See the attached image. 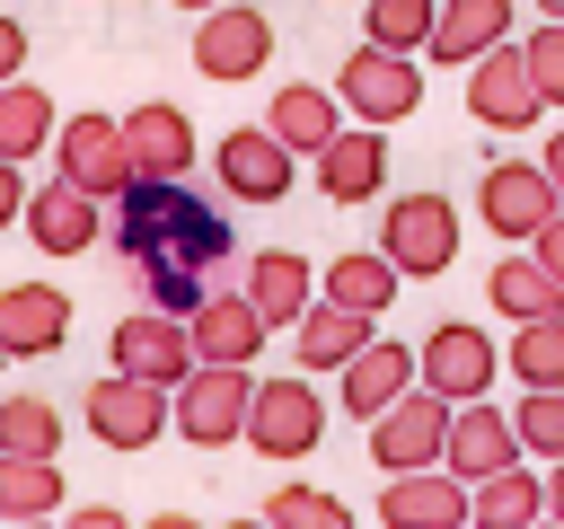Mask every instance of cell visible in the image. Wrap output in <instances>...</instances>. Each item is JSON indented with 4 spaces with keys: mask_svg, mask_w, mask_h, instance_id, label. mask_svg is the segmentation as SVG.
I'll list each match as a JSON object with an SVG mask.
<instances>
[{
    "mask_svg": "<svg viewBox=\"0 0 564 529\" xmlns=\"http://www.w3.org/2000/svg\"><path fill=\"white\" fill-rule=\"evenodd\" d=\"M308 168H317V194L352 212V203H370V194L388 185V132H379V123H352V115H344V132H335V141H326V150H317Z\"/></svg>",
    "mask_w": 564,
    "mask_h": 529,
    "instance_id": "cell-19",
    "label": "cell"
},
{
    "mask_svg": "<svg viewBox=\"0 0 564 529\" xmlns=\"http://www.w3.org/2000/svg\"><path fill=\"white\" fill-rule=\"evenodd\" d=\"M264 335H273V326L256 317L247 291H220V282H212V291L185 309V344H194V361H247V370H256Z\"/></svg>",
    "mask_w": 564,
    "mask_h": 529,
    "instance_id": "cell-16",
    "label": "cell"
},
{
    "mask_svg": "<svg viewBox=\"0 0 564 529\" xmlns=\"http://www.w3.org/2000/svg\"><path fill=\"white\" fill-rule=\"evenodd\" d=\"M212 176L229 185V203H282L300 185V159L264 132V123H229L220 150H212Z\"/></svg>",
    "mask_w": 564,
    "mask_h": 529,
    "instance_id": "cell-11",
    "label": "cell"
},
{
    "mask_svg": "<svg viewBox=\"0 0 564 529\" xmlns=\"http://www.w3.org/2000/svg\"><path fill=\"white\" fill-rule=\"evenodd\" d=\"M441 432H449V397L405 388L397 406L370 414V467H388V476H405V467H441Z\"/></svg>",
    "mask_w": 564,
    "mask_h": 529,
    "instance_id": "cell-10",
    "label": "cell"
},
{
    "mask_svg": "<svg viewBox=\"0 0 564 529\" xmlns=\"http://www.w3.org/2000/svg\"><path fill=\"white\" fill-rule=\"evenodd\" d=\"M0 361H9V353H0Z\"/></svg>",
    "mask_w": 564,
    "mask_h": 529,
    "instance_id": "cell-51",
    "label": "cell"
},
{
    "mask_svg": "<svg viewBox=\"0 0 564 529\" xmlns=\"http://www.w3.org/2000/svg\"><path fill=\"white\" fill-rule=\"evenodd\" d=\"M529 520H546V476H529L520 458L467 485V529H529Z\"/></svg>",
    "mask_w": 564,
    "mask_h": 529,
    "instance_id": "cell-27",
    "label": "cell"
},
{
    "mask_svg": "<svg viewBox=\"0 0 564 529\" xmlns=\"http://www.w3.org/2000/svg\"><path fill=\"white\" fill-rule=\"evenodd\" d=\"M79 414H88V441H97V450L141 458V450H159V432H167V388L132 379V370H106V379H88Z\"/></svg>",
    "mask_w": 564,
    "mask_h": 529,
    "instance_id": "cell-6",
    "label": "cell"
},
{
    "mask_svg": "<svg viewBox=\"0 0 564 529\" xmlns=\"http://www.w3.org/2000/svg\"><path fill=\"white\" fill-rule=\"evenodd\" d=\"M502 370H511L520 388H564V309H555V317H520Z\"/></svg>",
    "mask_w": 564,
    "mask_h": 529,
    "instance_id": "cell-32",
    "label": "cell"
},
{
    "mask_svg": "<svg viewBox=\"0 0 564 529\" xmlns=\"http://www.w3.org/2000/svg\"><path fill=\"white\" fill-rule=\"evenodd\" d=\"M0 450H18V458H62V406H53V397H0Z\"/></svg>",
    "mask_w": 564,
    "mask_h": 529,
    "instance_id": "cell-33",
    "label": "cell"
},
{
    "mask_svg": "<svg viewBox=\"0 0 564 529\" xmlns=\"http://www.w3.org/2000/svg\"><path fill=\"white\" fill-rule=\"evenodd\" d=\"M467 115H476L485 132H529V123L546 115L538 88H529V71H520V44H511V35L467 62Z\"/></svg>",
    "mask_w": 564,
    "mask_h": 529,
    "instance_id": "cell-12",
    "label": "cell"
},
{
    "mask_svg": "<svg viewBox=\"0 0 564 529\" xmlns=\"http://www.w3.org/2000/svg\"><path fill=\"white\" fill-rule=\"evenodd\" d=\"M141 529H203V520H194V511H150Z\"/></svg>",
    "mask_w": 564,
    "mask_h": 529,
    "instance_id": "cell-45",
    "label": "cell"
},
{
    "mask_svg": "<svg viewBox=\"0 0 564 529\" xmlns=\"http://www.w3.org/2000/svg\"><path fill=\"white\" fill-rule=\"evenodd\" d=\"M485 300H494V317H555L564 309V282L538 264V256H494V273H485Z\"/></svg>",
    "mask_w": 564,
    "mask_h": 529,
    "instance_id": "cell-29",
    "label": "cell"
},
{
    "mask_svg": "<svg viewBox=\"0 0 564 529\" xmlns=\"http://www.w3.org/2000/svg\"><path fill=\"white\" fill-rule=\"evenodd\" d=\"M538 9H546V18H564V0H538Z\"/></svg>",
    "mask_w": 564,
    "mask_h": 529,
    "instance_id": "cell-49",
    "label": "cell"
},
{
    "mask_svg": "<svg viewBox=\"0 0 564 529\" xmlns=\"http://www.w3.org/2000/svg\"><path fill=\"white\" fill-rule=\"evenodd\" d=\"M123 220H115V247L132 264H185V273H212L229 256V220L220 203H203L185 176H132L123 194Z\"/></svg>",
    "mask_w": 564,
    "mask_h": 529,
    "instance_id": "cell-1",
    "label": "cell"
},
{
    "mask_svg": "<svg viewBox=\"0 0 564 529\" xmlns=\"http://www.w3.org/2000/svg\"><path fill=\"white\" fill-rule=\"evenodd\" d=\"M18 220H26L35 256H88V247L106 238V203L79 194V185H62V176H53V185H26Z\"/></svg>",
    "mask_w": 564,
    "mask_h": 529,
    "instance_id": "cell-14",
    "label": "cell"
},
{
    "mask_svg": "<svg viewBox=\"0 0 564 529\" xmlns=\"http://www.w3.org/2000/svg\"><path fill=\"white\" fill-rule=\"evenodd\" d=\"M229 529H273V520H264V511H247V520H229Z\"/></svg>",
    "mask_w": 564,
    "mask_h": 529,
    "instance_id": "cell-46",
    "label": "cell"
},
{
    "mask_svg": "<svg viewBox=\"0 0 564 529\" xmlns=\"http://www.w3.org/2000/svg\"><path fill=\"white\" fill-rule=\"evenodd\" d=\"M264 132H273L291 159H317V150L344 132V106H335V88H317V79H282V88L264 97Z\"/></svg>",
    "mask_w": 564,
    "mask_h": 529,
    "instance_id": "cell-23",
    "label": "cell"
},
{
    "mask_svg": "<svg viewBox=\"0 0 564 529\" xmlns=\"http://www.w3.org/2000/svg\"><path fill=\"white\" fill-rule=\"evenodd\" d=\"M123 150H132V176H194V159H203V141H194L176 97H141L123 115Z\"/></svg>",
    "mask_w": 564,
    "mask_h": 529,
    "instance_id": "cell-18",
    "label": "cell"
},
{
    "mask_svg": "<svg viewBox=\"0 0 564 529\" xmlns=\"http://www.w3.org/2000/svg\"><path fill=\"white\" fill-rule=\"evenodd\" d=\"M264 62H273V18H264V9L212 0V9L194 18V71H203V79L238 88V79H256Z\"/></svg>",
    "mask_w": 564,
    "mask_h": 529,
    "instance_id": "cell-9",
    "label": "cell"
},
{
    "mask_svg": "<svg viewBox=\"0 0 564 529\" xmlns=\"http://www.w3.org/2000/svg\"><path fill=\"white\" fill-rule=\"evenodd\" d=\"M141 291H150V309H167V317H185L203 291H212V273H185V264H141Z\"/></svg>",
    "mask_w": 564,
    "mask_h": 529,
    "instance_id": "cell-38",
    "label": "cell"
},
{
    "mask_svg": "<svg viewBox=\"0 0 564 529\" xmlns=\"http://www.w3.org/2000/svg\"><path fill=\"white\" fill-rule=\"evenodd\" d=\"M379 529H467V485L449 467H405L379 485Z\"/></svg>",
    "mask_w": 564,
    "mask_h": 529,
    "instance_id": "cell-22",
    "label": "cell"
},
{
    "mask_svg": "<svg viewBox=\"0 0 564 529\" xmlns=\"http://www.w3.org/2000/svg\"><path fill=\"white\" fill-rule=\"evenodd\" d=\"M247 388H256L247 361H194V370L167 388V432L194 441V450H229L238 423H247Z\"/></svg>",
    "mask_w": 564,
    "mask_h": 529,
    "instance_id": "cell-3",
    "label": "cell"
},
{
    "mask_svg": "<svg viewBox=\"0 0 564 529\" xmlns=\"http://www.w3.org/2000/svg\"><path fill=\"white\" fill-rule=\"evenodd\" d=\"M62 467L53 458H18V450H0V520H53L62 511Z\"/></svg>",
    "mask_w": 564,
    "mask_h": 529,
    "instance_id": "cell-31",
    "label": "cell"
},
{
    "mask_svg": "<svg viewBox=\"0 0 564 529\" xmlns=\"http://www.w3.org/2000/svg\"><path fill=\"white\" fill-rule=\"evenodd\" d=\"M494 370H502V353H494V335L467 326V317H441V326L414 344V388H432V397H449V406L494 397Z\"/></svg>",
    "mask_w": 564,
    "mask_h": 529,
    "instance_id": "cell-7",
    "label": "cell"
},
{
    "mask_svg": "<svg viewBox=\"0 0 564 529\" xmlns=\"http://www.w3.org/2000/svg\"><path fill=\"white\" fill-rule=\"evenodd\" d=\"M538 168H546V185H555V203H564V132H555V141L538 150Z\"/></svg>",
    "mask_w": 564,
    "mask_h": 529,
    "instance_id": "cell-43",
    "label": "cell"
},
{
    "mask_svg": "<svg viewBox=\"0 0 564 529\" xmlns=\"http://www.w3.org/2000/svg\"><path fill=\"white\" fill-rule=\"evenodd\" d=\"M370 335H379V317H352V309H335V300H308V309L291 317V344H300V370H308V379L335 370V361H352Z\"/></svg>",
    "mask_w": 564,
    "mask_h": 529,
    "instance_id": "cell-26",
    "label": "cell"
},
{
    "mask_svg": "<svg viewBox=\"0 0 564 529\" xmlns=\"http://www.w3.org/2000/svg\"><path fill=\"white\" fill-rule=\"evenodd\" d=\"M379 256L405 273V282H432V273H449L458 264V203L449 194H397L388 212H379Z\"/></svg>",
    "mask_w": 564,
    "mask_h": 529,
    "instance_id": "cell-4",
    "label": "cell"
},
{
    "mask_svg": "<svg viewBox=\"0 0 564 529\" xmlns=\"http://www.w3.org/2000/svg\"><path fill=\"white\" fill-rule=\"evenodd\" d=\"M397 282H405V273H397L379 247H352V256H335V264L317 273V300H335V309H352V317H388Z\"/></svg>",
    "mask_w": 564,
    "mask_h": 529,
    "instance_id": "cell-28",
    "label": "cell"
},
{
    "mask_svg": "<svg viewBox=\"0 0 564 529\" xmlns=\"http://www.w3.org/2000/svg\"><path fill=\"white\" fill-rule=\"evenodd\" d=\"M529 529H555V520H529Z\"/></svg>",
    "mask_w": 564,
    "mask_h": 529,
    "instance_id": "cell-50",
    "label": "cell"
},
{
    "mask_svg": "<svg viewBox=\"0 0 564 529\" xmlns=\"http://www.w3.org/2000/svg\"><path fill=\"white\" fill-rule=\"evenodd\" d=\"M167 9H194V18H203V9H212V0H167Z\"/></svg>",
    "mask_w": 564,
    "mask_h": 529,
    "instance_id": "cell-48",
    "label": "cell"
},
{
    "mask_svg": "<svg viewBox=\"0 0 564 529\" xmlns=\"http://www.w3.org/2000/svg\"><path fill=\"white\" fill-rule=\"evenodd\" d=\"M70 344V291L62 282H0V353L44 361Z\"/></svg>",
    "mask_w": 564,
    "mask_h": 529,
    "instance_id": "cell-15",
    "label": "cell"
},
{
    "mask_svg": "<svg viewBox=\"0 0 564 529\" xmlns=\"http://www.w3.org/2000/svg\"><path fill=\"white\" fill-rule=\"evenodd\" d=\"M53 529H132L115 503H79V511H53Z\"/></svg>",
    "mask_w": 564,
    "mask_h": 529,
    "instance_id": "cell-40",
    "label": "cell"
},
{
    "mask_svg": "<svg viewBox=\"0 0 564 529\" xmlns=\"http://www.w3.org/2000/svg\"><path fill=\"white\" fill-rule=\"evenodd\" d=\"M115 370H132V379H150V388H176V379L194 370L185 317H167V309H132V317L115 326Z\"/></svg>",
    "mask_w": 564,
    "mask_h": 529,
    "instance_id": "cell-21",
    "label": "cell"
},
{
    "mask_svg": "<svg viewBox=\"0 0 564 529\" xmlns=\"http://www.w3.org/2000/svg\"><path fill=\"white\" fill-rule=\"evenodd\" d=\"M18 71H26V26L0 9V79H18Z\"/></svg>",
    "mask_w": 564,
    "mask_h": 529,
    "instance_id": "cell-41",
    "label": "cell"
},
{
    "mask_svg": "<svg viewBox=\"0 0 564 529\" xmlns=\"http://www.w3.org/2000/svg\"><path fill=\"white\" fill-rule=\"evenodd\" d=\"M0 529H53V520H0Z\"/></svg>",
    "mask_w": 564,
    "mask_h": 529,
    "instance_id": "cell-47",
    "label": "cell"
},
{
    "mask_svg": "<svg viewBox=\"0 0 564 529\" xmlns=\"http://www.w3.org/2000/svg\"><path fill=\"white\" fill-rule=\"evenodd\" d=\"M238 441H247L256 458H273V467L308 458V450L326 441V397H317V379H308V370L256 379V388H247V423H238Z\"/></svg>",
    "mask_w": 564,
    "mask_h": 529,
    "instance_id": "cell-2",
    "label": "cell"
},
{
    "mask_svg": "<svg viewBox=\"0 0 564 529\" xmlns=\"http://www.w3.org/2000/svg\"><path fill=\"white\" fill-rule=\"evenodd\" d=\"M520 71H529L538 106H564V18H538L520 35Z\"/></svg>",
    "mask_w": 564,
    "mask_h": 529,
    "instance_id": "cell-37",
    "label": "cell"
},
{
    "mask_svg": "<svg viewBox=\"0 0 564 529\" xmlns=\"http://www.w3.org/2000/svg\"><path fill=\"white\" fill-rule=\"evenodd\" d=\"M53 176L79 185V194H97V203H115L132 185L123 115H70V123H53Z\"/></svg>",
    "mask_w": 564,
    "mask_h": 529,
    "instance_id": "cell-8",
    "label": "cell"
},
{
    "mask_svg": "<svg viewBox=\"0 0 564 529\" xmlns=\"http://www.w3.org/2000/svg\"><path fill=\"white\" fill-rule=\"evenodd\" d=\"M414 388V344H397V335H370L352 361H335V406L352 414V423H370L379 406H397Z\"/></svg>",
    "mask_w": 564,
    "mask_h": 529,
    "instance_id": "cell-20",
    "label": "cell"
},
{
    "mask_svg": "<svg viewBox=\"0 0 564 529\" xmlns=\"http://www.w3.org/2000/svg\"><path fill=\"white\" fill-rule=\"evenodd\" d=\"M352 9H361V0H352Z\"/></svg>",
    "mask_w": 564,
    "mask_h": 529,
    "instance_id": "cell-52",
    "label": "cell"
},
{
    "mask_svg": "<svg viewBox=\"0 0 564 529\" xmlns=\"http://www.w3.org/2000/svg\"><path fill=\"white\" fill-rule=\"evenodd\" d=\"M335 106L352 115V123H405L414 106H423V62L414 53H379V44H352L344 53V71H335Z\"/></svg>",
    "mask_w": 564,
    "mask_h": 529,
    "instance_id": "cell-5",
    "label": "cell"
},
{
    "mask_svg": "<svg viewBox=\"0 0 564 529\" xmlns=\"http://www.w3.org/2000/svg\"><path fill=\"white\" fill-rule=\"evenodd\" d=\"M476 212H485V229H494V238L529 247V238H538V220L555 212V185H546V168H538V159H494V168H485V185H476Z\"/></svg>",
    "mask_w": 564,
    "mask_h": 529,
    "instance_id": "cell-13",
    "label": "cell"
},
{
    "mask_svg": "<svg viewBox=\"0 0 564 529\" xmlns=\"http://www.w3.org/2000/svg\"><path fill=\"white\" fill-rule=\"evenodd\" d=\"M511 432H520V458H564V388H529Z\"/></svg>",
    "mask_w": 564,
    "mask_h": 529,
    "instance_id": "cell-36",
    "label": "cell"
},
{
    "mask_svg": "<svg viewBox=\"0 0 564 529\" xmlns=\"http://www.w3.org/2000/svg\"><path fill=\"white\" fill-rule=\"evenodd\" d=\"M546 520L564 529V458H555V476H546Z\"/></svg>",
    "mask_w": 564,
    "mask_h": 529,
    "instance_id": "cell-44",
    "label": "cell"
},
{
    "mask_svg": "<svg viewBox=\"0 0 564 529\" xmlns=\"http://www.w3.org/2000/svg\"><path fill=\"white\" fill-rule=\"evenodd\" d=\"M432 9H441V0H361V44H379V53H423Z\"/></svg>",
    "mask_w": 564,
    "mask_h": 529,
    "instance_id": "cell-34",
    "label": "cell"
},
{
    "mask_svg": "<svg viewBox=\"0 0 564 529\" xmlns=\"http://www.w3.org/2000/svg\"><path fill=\"white\" fill-rule=\"evenodd\" d=\"M18 203H26V168H18V159H0V229L18 220Z\"/></svg>",
    "mask_w": 564,
    "mask_h": 529,
    "instance_id": "cell-42",
    "label": "cell"
},
{
    "mask_svg": "<svg viewBox=\"0 0 564 529\" xmlns=\"http://www.w3.org/2000/svg\"><path fill=\"white\" fill-rule=\"evenodd\" d=\"M53 123H62V115H53V97H44L26 71H18V79H0V159H18V168H26L35 150H53Z\"/></svg>",
    "mask_w": 564,
    "mask_h": 529,
    "instance_id": "cell-30",
    "label": "cell"
},
{
    "mask_svg": "<svg viewBox=\"0 0 564 529\" xmlns=\"http://www.w3.org/2000/svg\"><path fill=\"white\" fill-rule=\"evenodd\" d=\"M264 520H273V529H352V511H344L326 485H273V494H264Z\"/></svg>",
    "mask_w": 564,
    "mask_h": 529,
    "instance_id": "cell-35",
    "label": "cell"
},
{
    "mask_svg": "<svg viewBox=\"0 0 564 529\" xmlns=\"http://www.w3.org/2000/svg\"><path fill=\"white\" fill-rule=\"evenodd\" d=\"M238 291H247V300H256V317H264V326L282 335V326H291V317H300V309L317 300V264H308L300 247H256V256H247V282H238Z\"/></svg>",
    "mask_w": 564,
    "mask_h": 529,
    "instance_id": "cell-24",
    "label": "cell"
},
{
    "mask_svg": "<svg viewBox=\"0 0 564 529\" xmlns=\"http://www.w3.org/2000/svg\"><path fill=\"white\" fill-rule=\"evenodd\" d=\"M511 35V0H441L432 9V35H423V62H476L485 44Z\"/></svg>",
    "mask_w": 564,
    "mask_h": 529,
    "instance_id": "cell-25",
    "label": "cell"
},
{
    "mask_svg": "<svg viewBox=\"0 0 564 529\" xmlns=\"http://www.w3.org/2000/svg\"><path fill=\"white\" fill-rule=\"evenodd\" d=\"M511 458H520V432H511V414H502L494 397H467V406H449L441 467H449L458 485H476V476H494V467H511Z\"/></svg>",
    "mask_w": 564,
    "mask_h": 529,
    "instance_id": "cell-17",
    "label": "cell"
},
{
    "mask_svg": "<svg viewBox=\"0 0 564 529\" xmlns=\"http://www.w3.org/2000/svg\"><path fill=\"white\" fill-rule=\"evenodd\" d=\"M529 256H538V264H546V273L564 282V203H555V212L538 220V238H529Z\"/></svg>",
    "mask_w": 564,
    "mask_h": 529,
    "instance_id": "cell-39",
    "label": "cell"
}]
</instances>
